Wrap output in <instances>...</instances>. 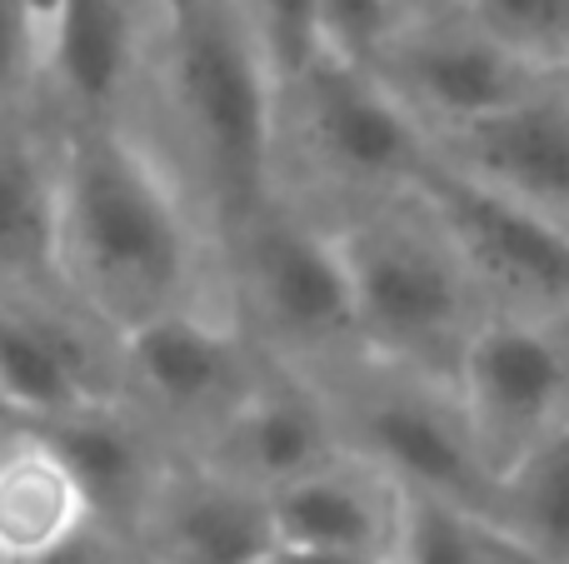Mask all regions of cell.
Returning a JSON list of instances; mask_svg holds the SVG:
<instances>
[{
  "label": "cell",
  "instance_id": "cell-1",
  "mask_svg": "<svg viewBox=\"0 0 569 564\" xmlns=\"http://www.w3.org/2000/svg\"><path fill=\"white\" fill-rule=\"evenodd\" d=\"M60 175V270L120 325L180 310L190 230L160 165L120 130H80Z\"/></svg>",
  "mask_w": 569,
  "mask_h": 564
},
{
  "label": "cell",
  "instance_id": "cell-2",
  "mask_svg": "<svg viewBox=\"0 0 569 564\" xmlns=\"http://www.w3.org/2000/svg\"><path fill=\"white\" fill-rule=\"evenodd\" d=\"M176 40V100L236 205H260L276 150V75L240 0H220Z\"/></svg>",
  "mask_w": 569,
  "mask_h": 564
},
{
  "label": "cell",
  "instance_id": "cell-3",
  "mask_svg": "<svg viewBox=\"0 0 569 564\" xmlns=\"http://www.w3.org/2000/svg\"><path fill=\"white\" fill-rule=\"evenodd\" d=\"M415 195L430 205L460 265L495 280L500 290L569 310V230L550 210H535L465 175L460 165H435V160L415 175Z\"/></svg>",
  "mask_w": 569,
  "mask_h": 564
},
{
  "label": "cell",
  "instance_id": "cell-4",
  "mask_svg": "<svg viewBox=\"0 0 569 564\" xmlns=\"http://www.w3.org/2000/svg\"><path fill=\"white\" fill-rule=\"evenodd\" d=\"M355 285V330L385 350H430L465 310L460 260L450 245L405 225H360L340 235Z\"/></svg>",
  "mask_w": 569,
  "mask_h": 564
},
{
  "label": "cell",
  "instance_id": "cell-5",
  "mask_svg": "<svg viewBox=\"0 0 569 564\" xmlns=\"http://www.w3.org/2000/svg\"><path fill=\"white\" fill-rule=\"evenodd\" d=\"M465 410H470V435L480 445L495 480L550 435L555 400L565 390V355L545 330L500 320L470 335L460 360Z\"/></svg>",
  "mask_w": 569,
  "mask_h": 564
},
{
  "label": "cell",
  "instance_id": "cell-6",
  "mask_svg": "<svg viewBox=\"0 0 569 564\" xmlns=\"http://www.w3.org/2000/svg\"><path fill=\"white\" fill-rule=\"evenodd\" d=\"M310 145L355 180H410L430 165L405 95L380 70L320 56L300 75Z\"/></svg>",
  "mask_w": 569,
  "mask_h": 564
},
{
  "label": "cell",
  "instance_id": "cell-7",
  "mask_svg": "<svg viewBox=\"0 0 569 564\" xmlns=\"http://www.w3.org/2000/svg\"><path fill=\"white\" fill-rule=\"evenodd\" d=\"M400 75L405 90L455 130L535 100V66L480 26L415 36L410 46H400Z\"/></svg>",
  "mask_w": 569,
  "mask_h": 564
},
{
  "label": "cell",
  "instance_id": "cell-8",
  "mask_svg": "<svg viewBox=\"0 0 569 564\" xmlns=\"http://www.w3.org/2000/svg\"><path fill=\"white\" fill-rule=\"evenodd\" d=\"M455 145L465 155V175L550 215L569 205V105L560 100L535 95L490 120L460 125Z\"/></svg>",
  "mask_w": 569,
  "mask_h": 564
},
{
  "label": "cell",
  "instance_id": "cell-9",
  "mask_svg": "<svg viewBox=\"0 0 569 564\" xmlns=\"http://www.w3.org/2000/svg\"><path fill=\"white\" fill-rule=\"evenodd\" d=\"M256 285L266 310L290 335L325 340L355 330V285L340 235L276 220L256 235Z\"/></svg>",
  "mask_w": 569,
  "mask_h": 564
},
{
  "label": "cell",
  "instance_id": "cell-10",
  "mask_svg": "<svg viewBox=\"0 0 569 564\" xmlns=\"http://www.w3.org/2000/svg\"><path fill=\"white\" fill-rule=\"evenodd\" d=\"M370 445L405 490L450 500L470 515H490L495 470L485 465L470 430L450 425L440 410L415 400H385L370 415Z\"/></svg>",
  "mask_w": 569,
  "mask_h": 564
},
{
  "label": "cell",
  "instance_id": "cell-11",
  "mask_svg": "<svg viewBox=\"0 0 569 564\" xmlns=\"http://www.w3.org/2000/svg\"><path fill=\"white\" fill-rule=\"evenodd\" d=\"M270 525H276V550H335V555L395 550V505H380L360 480L340 470H315L280 485L270 495Z\"/></svg>",
  "mask_w": 569,
  "mask_h": 564
},
{
  "label": "cell",
  "instance_id": "cell-12",
  "mask_svg": "<svg viewBox=\"0 0 569 564\" xmlns=\"http://www.w3.org/2000/svg\"><path fill=\"white\" fill-rule=\"evenodd\" d=\"M485 525L530 564H569V425L535 440L500 480Z\"/></svg>",
  "mask_w": 569,
  "mask_h": 564
},
{
  "label": "cell",
  "instance_id": "cell-13",
  "mask_svg": "<svg viewBox=\"0 0 569 564\" xmlns=\"http://www.w3.org/2000/svg\"><path fill=\"white\" fill-rule=\"evenodd\" d=\"M0 405L6 415H30L40 425L96 410L76 340L36 315L0 310Z\"/></svg>",
  "mask_w": 569,
  "mask_h": 564
},
{
  "label": "cell",
  "instance_id": "cell-14",
  "mask_svg": "<svg viewBox=\"0 0 569 564\" xmlns=\"http://www.w3.org/2000/svg\"><path fill=\"white\" fill-rule=\"evenodd\" d=\"M46 66L80 105H110L136 66L130 0H56L46 20Z\"/></svg>",
  "mask_w": 569,
  "mask_h": 564
},
{
  "label": "cell",
  "instance_id": "cell-15",
  "mask_svg": "<svg viewBox=\"0 0 569 564\" xmlns=\"http://www.w3.org/2000/svg\"><path fill=\"white\" fill-rule=\"evenodd\" d=\"M90 525V505L46 445H20L0 460V560L26 564L40 550Z\"/></svg>",
  "mask_w": 569,
  "mask_h": 564
},
{
  "label": "cell",
  "instance_id": "cell-16",
  "mask_svg": "<svg viewBox=\"0 0 569 564\" xmlns=\"http://www.w3.org/2000/svg\"><path fill=\"white\" fill-rule=\"evenodd\" d=\"M126 350L136 375L170 405H196L226 385L236 365V340L230 330L190 315V310H166L126 330Z\"/></svg>",
  "mask_w": 569,
  "mask_h": 564
},
{
  "label": "cell",
  "instance_id": "cell-17",
  "mask_svg": "<svg viewBox=\"0 0 569 564\" xmlns=\"http://www.w3.org/2000/svg\"><path fill=\"white\" fill-rule=\"evenodd\" d=\"M170 555L176 564H270L276 525L270 500L246 485H196L170 510Z\"/></svg>",
  "mask_w": 569,
  "mask_h": 564
},
{
  "label": "cell",
  "instance_id": "cell-18",
  "mask_svg": "<svg viewBox=\"0 0 569 564\" xmlns=\"http://www.w3.org/2000/svg\"><path fill=\"white\" fill-rule=\"evenodd\" d=\"M230 450H236L240 475H256L280 490L325 470V420L295 390H260L240 405Z\"/></svg>",
  "mask_w": 569,
  "mask_h": 564
},
{
  "label": "cell",
  "instance_id": "cell-19",
  "mask_svg": "<svg viewBox=\"0 0 569 564\" xmlns=\"http://www.w3.org/2000/svg\"><path fill=\"white\" fill-rule=\"evenodd\" d=\"M0 270H60V175L26 140H0Z\"/></svg>",
  "mask_w": 569,
  "mask_h": 564
},
{
  "label": "cell",
  "instance_id": "cell-20",
  "mask_svg": "<svg viewBox=\"0 0 569 564\" xmlns=\"http://www.w3.org/2000/svg\"><path fill=\"white\" fill-rule=\"evenodd\" d=\"M40 445L66 465V475L76 480V490L86 495L90 515L120 505L140 480L136 435H130L126 425H116L110 415H100V410H80V415L40 425Z\"/></svg>",
  "mask_w": 569,
  "mask_h": 564
},
{
  "label": "cell",
  "instance_id": "cell-21",
  "mask_svg": "<svg viewBox=\"0 0 569 564\" xmlns=\"http://www.w3.org/2000/svg\"><path fill=\"white\" fill-rule=\"evenodd\" d=\"M505 540L450 500L400 490L395 500V564H495Z\"/></svg>",
  "mask_w": 569,
  "mask_h": 564
},
{
  "label": "cell",
  "instance_id": "cell-22",
  "mask_svg": "<svg viewBox=\"0 0 569 564\" xmlns=\"http://www.w3.org/2000/svg\"><path fill=\"white\" fill-rule=\"evenodd\" d=\"M270 60V75L300 85V75L320 60V0H240Z\"/></svg>",
  "mask_w": 569,
  "mask_h": 564
},
{
  "label": "cell",
  "instance_id": "cell-23",
  "mask_svg": "<svg viewBox=\"0 0 569 564\" xmlns=\"http://www.w3.org/2000/svg\"><path fill=\"white\" fill-rule=\"evenodd\" d=\"M475 20L485 36L510 46L530 66L569 60L565 46V0H475Z\"/></svg>",
  "mask_w": 569,
  "mask_h": 564
},
{
  "label": "cell",
  "instance_id": "cell-24",
  "mask_svg": "<svg viewBox=\"0 0 569 564\" xmlns=\"http://www.w3.org/2000/svg\"><path fill=\"white\" fill-rule=\"evenodd\" d=\"M395 26V0H320V56L375 70L390 50Z\"/></svg>",
  "mask_w": 569,
  "mask_h": 564
},
{
  "label": "cell",
  "instance_id": "cell-25",
  "mask_svg": "<svg viewBox=\"0 0 569 564\" xmlns=\"http://www.w3.org/2000/svg\"><path fill=\"white\" fill-rule=\"evenodd\" d=\"M46 60V20L30 0H0V105L26 90L30 70Z\"/></svg>",
  "mask_w": 569,
  "mask_h": 564
},
{
  "label": "cell",
  "instance_id": "cell-26",
  "mask_svg": "<svg viewBox=\"0 0 569 564\" xmlns=\"http://www.w3.org/2000/svg\"><path fill=\"white\" fill-rule=\"evenodd\" d=\"M26 564H106V555H100V540L90 535V525H86V530H76V535H66L60 545L40 550V555Z\"/></svg>",
  "mask_w": 569,
  "mask_h": 564
},
{
  "label": "cell",
  "instance_id": "cell-27",
  "mask_svg": "<svg viewBox=\"0 0 569 564\" xmlns=\"http://www.w3.org/2000/svg\"><path fill=\"white\" fill-rule=\"evenodd\" d=\"M270 564H395L390 555H360V550H345V555H335V550H276Z\"/></svg>",
  "mask_w": 569,
  "mask_h": 564
},
{
  "label": "cell",
  "instance_id": "cell-28",
  "mask_svg": "<svg viewBox=\"0 0 569 564\" xmlns=\"http://www.w3.org/2000/svg\"><path fill=\"white\" fill-rule=\"evenodd\" d=\"M156 6H160V16H166V26L180 30V26H190L196 16H206L210 6H220V0H156Z\"/></svg>",
  "mask_w": 569,
  "mask_h": 564
},
{
  "label": "cell",
  "instance_id": "cell-29",
  "mask_svg": "<svg viewBox=\"0 0 569 564\" xmlns=\"http://www.w3.org/2000/svg\"><path fill=\"white\" fill-rule=\"evenodd\" d=\"M445 6H450V0H395V10H400V20H405V16H410V20H435Z\"/></svg>",
  "mask_w": 569,
  "mask_h": 564
},
{
  "label": "cell",
  "instance_id": "cell-30",
  "mask_svg": "<svg viewBox=\"0 0 569 564\" xmlns=\"http://www.w3.org/2000/svg\"><path fill=\"white\" fill-rule=\"evenodd\" d=\"M565 46H569V0H565Z\"/></svg>",
  "mask_w": 569,
  "mask_h": 564
},
{
  "label": "cell",
  "instance_id": "cell-31",
  "mask_svg": "<svg viewBox=\"0 0 569 564\" xmlns=\"http://www.w3.org/2000/svg\"><path fill=\"white\" fill-rule=\"evenodd\" d=\"M0 415H6V405H0Z\"/></svg>",
  "mask_w": 569,
  "mask_h": 564
}]
</instances>
